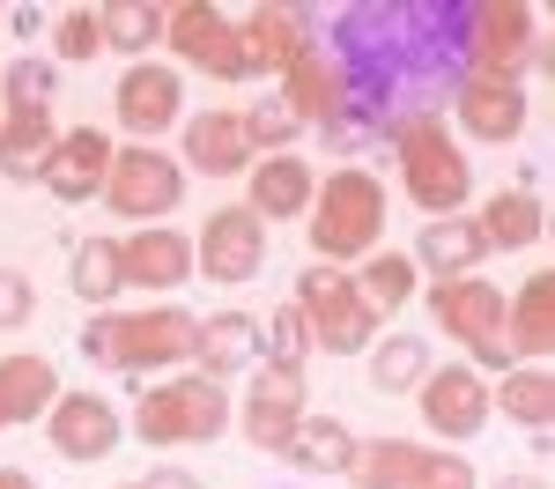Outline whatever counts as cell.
Masks as SVG:
<instances>
[{
    "mask_svg": "<svg viewBox=\"0 0 555 489\" xmlns=\"http://www.w3.org/2000/svg\"><path fill=\"white\" fill-rule=\"evenodd\" d=\"M0 104H52V67L44 60H15L0 75Z\"/></svg>",
    "mask_w": 555,
    "mask_h": 489,
    "instance_id": "cell-41",
    "label": "cell"
},
{
    "mask_svg": "<svg viewBox=\"0 0 555 489\" xmlns=\"http://www.w3.org/2000/svg\"><path fill=\"white\" fill-rule=\"evenodd\" d=\"M541 44V15L526 0H467L460 8V67L467 75H518Z\"/></svg>",
    "mask_w": 555,
    "mask_h": 489,
    "instance_id": "cell-8",
    "label": "cell"
},
{
    "mask_svg": "<svg viewBox=\"0 0 555 489\" xmlns=\"http://www.w3.org/2000/svg\"><path fill=\"white\" fill-rule=\"evenodd\" d=\"M311 193H319V178H311L304 156H259L245 171V208L259 222H297L311 208Z\"/></svg>",
    "mask_w": 555,
    "mask_h": 489,
    "instance_id": "cell-23",
    "label": "cell"
},
{
    "mask_svg": "<svg viewBox=\"0 0 555 489\" xmlns=\"http://www.w3.org/2000/svg\"><path fill=\"white\" fill-rule=\"evenodd\" d=\"M119 489H149V482H119Z\"/></svg>",
    "mask_w": 555,
    "mask_h": 489,
    "instance_id": "cell-45",
    "label": "cell"
},
{
    "mask_svg": "<svg viewBox=\"0 0 555 489\" xmlns=\"http://www.w3.org/2000/svg\"><path fill=\"white\" fill-rule=\"evenodd\" d=\"M385 141H392V156H400V185H408V201H415L429 222H437V216H467L474 164H467V149H452V127H444L437 112H408V119H392Z\"/></svg>",
    "mask_w": 555,
    "mask_h": 489,
    "instance_id": "cell-3",
    "label": "cell"
},
{
    "mask_svg": "<svg viewBox=\"0 0 555 489\" xmlns=\"http://www.w3.org/2000/svg\"><path fill=\"white\" fill-rule=\"evenodd\" d=\"M149 489H201V482H193L185 467H156V475H149Z\"/></svg>",
    "mask_w": 555,
    "mask_h": 489,
    "instance_id": "cell-42",
    "label": "cell"
},
{
    "mask_svg": "<svg viewBox=\"0 0 555 489\" xmlns=\"http://www.w3.org/2000/svg\"><path fill=\"white\" fill-rule=\"evenodd\" d=\"M164 44H171L185 67L215 75V82H253V75H245L237 23H230L215 0H164Z\"/></svg>",
    "mask_w": 555,
    "mask_h": 489,
    "instance_id": "cell-9",
    "label": "cell"
},
{
    "mask_svg": "<svg viewBox=\"0 0 555 489\" xmlns=\"http://www.w3.org/2000/svg\"><path fill=\"white\" fill-rule=\"evenodd\" d=\"M52 52H60V60H96V52H104V23H96V8H67V15L52 23Z\"/></svg>",
    "mask_w": 555,
    "mask_h": 489,
    "instance_id": "cell-38",
    "label": "cell"
},
{
    "mask_svg": "<svg viewBox=\"0 0 555 489\" xmlns=\"http://www.w3.org/2000/svg\"><path fill=\"white\" fill-rule=\"evenodd\" d=\"M119 430H127V415L112 408L104 394H60L52 408H44V438H52V452L60 460H75V467H89V460H112L119 452Z\"/></svg>",
    "mask_w": 555,
    "mask_h": 489,
    "instance_id": "cell-13",
    "label": "cell"
},
{
    "mask_svg": "<svg viewBox=\"0 0 555 489\" xmlns=\"http://www.w3.org/2000/svg\"><path fill=\"white\" fill-rule=\"evenodd\" d=\"M415 489H481L467 452H423V467H415Z\"/></svg>",
    "mask_w": 555,
    "mask_h": 489,
    "instance_id": "cell-39",
    "label": "cell"
},
{
    "mask_svg": "<svg viewBox=\"0 0 555 489\" xmlns=\"http://www.w3.org/2000/svg\"><path fill=\"white\" fill-rule=\"evenodd\" d=\"M415 400H423V423L437 430V438L467 445L481 423H489V378L474 371V363H429V378L415 386Z\"/></svg>",
    "mask_w": 555,
    "mask_h": 489,
    "instance_id": "cell-16",
    "label": "cell"
},
{
    "mask_svg": "<svg viewBox=\"0 0 555 489\" xmlns=\"http://www.w3.org/2000/svg\"><path fill=\"white\" fill-rule=\"evenodd\" d=\"M423 452L429 445H408V438H356V452H348V482L356 489H415Z\"/></svg>",
    "mask_w": 555,
    "mask_h": 489,
    "instance_id": "cell-30",
    "label": "cell"
},
{
    "mask_svg": "<svg viewBox=\"0 0 555 489\" xmlns=\"http://www.w3.org/2000/svg\"><path fill=\"white\" fill-rule=\"evenodd\" d=\"M348 282H356V297L378 311V319H392V311L408 305L415 289H423V267L408 260V253H371V260L348 267Z\"/></svg>",
    "mask_w": 555,
    "mask_h": 489,
    "instance_id": "cell-31",
    "label": "cell"
},
{
    "mask_svg": "<svg viewBox=\"0 0 555 489\" xmlns=\"http://www.w3.org/2000/svg\"><path fill=\"white\" fill-rule=\"evenodd\" d=\"M245 141H253V156H289V141H297V119H289V104L267 89V96H253L245 112Z\"/></svg>",
    "mask_w": 555,
    "mask_h": 489,
    "instance_id": "cell-36",
    "label": "cell"
},
{
    "mask_svg": "<svg viewBox=\"0 0 555 489\" xmlns=\"http://www.w3.org/2000/svg\"><path fill=\"white\" fill-rule=\"evenodd\" d=\"M178 149H185L178 171H201V178H245L259 164L237 112H193V119L178 127Z\"/></svg>",
    "mask_w": 555,
    "mask_h": 489,
    "instance_id": "cell-19",
    "label": "cell"
},
{
    "mask_svg": "<svg viewBox=\"0 0 555 489\" xmlns=\"http://www.w3.org/2000/svg\"><path fill=\"white\" fill-rule=\"evenodd\" d=\"M423 378H429V349L415 334H378L371 342V386L378 394H415Z\"/></svg>",
    "mask_w": 555,
    "mask_h": 489,
    "instance_id": "cell-34",
    "label": "cell"
},
{
    "mask_svg": "<svg viewBox=\"0 0 555 489\" xmlns=\"http://www.w3.org/2000/svg\"><path fill=\"white\" fill-rule=\"evenodd\" d=\"M82 356L104 371H127V378H156L193 363V311L178 305H149V311H96L82 326Z\"/></svg>",
    "mask_w": 555,
    "mask_h": 489,
    "instance_id": "cell-2",
    "label": "cell"
},
{
    "mask_svg": "<svg viewBox=\"0 0 555 489\" xmlns=\"http://www.w3.org/2000/svg\"><path fill=\"white\" fill-rule=\"evenodd\" d=\"M112 119L127 141H156V133L185 127V75L164 60H133L119 89H112Z\"/></svg>",
    "mask_w": 555,
    "mask_h": 489,
    "instance_id": "cell-11",
    "label": "cell"
},
{
    "mask_svg": "<svg viewBox=\"0 0 555 489\" xmlns=\"http://www.w3.org/2000/svg\"><path fill=\"white\" fill-rule=\"evenodd\" d=\"M0 489H38V482H30L23 467H0Z\"/></svg>",
    "mask_w": 555,
    "mask_h": 489,
    "instance_id": "cell-44",
    "label": "cell"
},
{
    "mask_svg": "<svg viewBox=\"0 0 555 489\" xmlns=\"http://www.w3.org/2000/svg\"><path fill=\"white\" fill-rule=\"evenodd\" d=\"M489 415H504V423H518V430L548 438V423H555V378H548V363H512L504 378H489Z\"/></svg>",
    "mask_w": 555,
    "mask_h": 489,
    "instance_id": "cell-27",
    "label": "cell"
},
{
    "mask_svg": "<svg viewBox=\"0 0 555 489\" xmlns=\"http://www.w3.org/2000/svg\"><path fill=\"white\" fill-rule=\"evenodd\" d=\"M415 267H429L437 282H460V274H481L489 267V237L474 230V216H437L423 222V237H415Z\"/></svg>",
    "mask_w": 555,
    "mask_h": 489,
    "instance_id": "cell-26",
    "label": "cell"
},
{
    "mask_svg": "<svg viewBox=\"0 0 555 489\" xmlns=\"http://www.w3.org/2000/svg\"><path fill=\"white\" fill-rule=\"evenodd\" d=\"M245 363H259V319L253 311H215V319H193V371L201 378H237Z\"/></svg>",
    "mask_w": 555,
    "mask_h": 489,
    "instance_id": "cell-24",
    "label": "cell"
},
{
    "mask_svg": "<svg viewBox=\"0 0 555 489\" xmlns=\"http://www.w3.org/2000/svg\"><path fill=\"white\" fill-rule=\"evenodd\" d=\"M230 415H237L245 445H259V452H289L297 423L311 415V386H304V371H289V363H267V356H259L253 394H245V408H230Z\"/></svg>",
    "mask_w": 555,
    "mask_h": 489,
    "instance_id": "cell-10",
    "label": "cell"
},
{
    "mask_svg": "<svg viewBox=\"0 0 555 489\" xmlns=\"http://www.w3.org/2000/svg\"><path fill=\"white\" fill-rule=\"evenodd\" d=\"M96 201H104L112 216H127L133 230H141V222H171V208L185 201V171H178L171 149H156V141H119Z\"/></svg>",
    "mask_w": 555,
    "mask_h": 489,
    "instance_id": "cell-7",
    "label": "cell"
},
{
    "mask_svg": "<svg viewBox=\"0 0 555 489\" xmlns=\"http://www.w3.org/2000/svg\"><path fill=\"white\" fill-rule=\"evenodd\" d=\"M452 112H460V127L474 141H489V149H512L518 133H526V82L518 75H460L452 82Z\"/></svg>",
    "mask_w": 555,
    "mask_h": 489,
    "instance_id": "cell-15",
    "label": "cell"
},
{
    "mask_svg": "<svg viewBox=\"0 0 555 489\" xmlns=\"http://www.w3.org/2000/svg\"><path fill=\"white\" fill-rule=\"evenodd\" d=\"M429 319L474 349V342H489V334H504V289L489 282V274H460V282H437L429 289Z\"/></svg>",
    "mask_w": 555,
    "mask_h": 489,
    "instance_id": "cell-20",
    "label": "cell"
},
{
    "mask_svg": "<svg viewBox=\"0 0 555 489\" xmlns=\"http://www.w3.org/2000/svg\"><path fill=\"white\" fill-rule=\"evenodd\" d=\"M67 282H75V297H82V305L104 311L119 289H127V274H119V237H82V245H75V274H67Z\"/></svg>",
    "mask_w": 555,
    "mask_h": 489,
    "instance_id": "cell-35",
    "label": "cell"
},
{
    "mask_svg": "<svg viewBox=\"0 0 555 489\" xmlns=\"http://www.w3.org/2000/svg\"><path fill=\"white\" fill-rule=\"evenodd\" d=\"M274 96H282V104H289V119H297V127H341L348 119V82H341V67H334V52H326V44L311 38L297 52V60H289V67H282V75H274Z\"/></svg>",
    "mask_w": 555,
    "mask_h": 489,
    "instance_id": "cell-14",
    "label": "cell"
},
{
    "mask_svg": "<svg viewBox=\"0 0 555 489\" xmlns=\"http://www.w3.org/2000/svg\"><path fill=\"white\" fill-rule=\"evenodd\" d=\"M119 274H127V289L171 297L178 282L193 274V237L171 230V222H141L133 237H119Z\"/></svg>",
    "mask_w": 555,
    "mask_h": 489,
    "instance_id": "cell-18",
    "label": "cell"
},
{
    "mask_svg": "<svg viewBox=\"0 0 555 489\" xmlns=\"http://www.w3.org/2000/svg\"><path fill=\"white\" fill-rule=\"evenodd\" d=\"M237 44H245V75H282L304 44H311V8H274V0H259L253 15L237 23Z\"/></svg>",
    "mask_w": 555,
    "mask_h": 489,
    "instance_id": "cell-21",
    "label": "cell"
},
{
    "mask_svg": "<svg viewBox=\"0 0 555 489\" xmlns=\"http://www.w3.org/2000/svg\"><path fill=\"white\" fill-rule=\"evenodd\" d=\"M304 222H311V253H319V267L371 260V253L385 245V185L371 171L341 164L334 178H319V193H311Z\"/></svg>",
    "mask_w": 555,
    "mask_h": 489,
    "instance_id": "cell-4",
    "label": "cell"
},
{
    "mask_svg": "<svg viewBox=\"0 0 555 489\" xmlns=\"http://www.w3.org/2000/svg\"><path fill=\"white\" fill-rule=\"evenodd\" d=\"M112 133L104 127H60V141H52V156H44V193L52 201H67V208H82V201H96L104 193V171H112Z\"/></svg>",
    "mask_w": 555,
    "mask_h": 489,
    "instance_id": "cell-17",
    "label": "cell"
},
{
    "mask_svg": "<svg viewBox=\"0 0 555 489\" xmlns=\"http://www.w3.org/2000/svg\"><path fill=\"white\" fill-rule=\"evenodd\" d=\"M52 400H60V371H52L44 356H30V349L0 356V430H23V423H38Z\"/></svg>",
    "mask_w": 555,
    "mask_h": 489,
    "instance_id": "cell-28",
    "label": "cell"
},
{
    "mask_svg": "<svg viewBox=\"0 0 555 489\" xmlns=\"http://www.w3.org/2000/svg\"><path fill=\"white\" fill-rule=\"evenodd\" d=\"M474 230L489 237V253H526V245H541V230H548V208H541V193H526V185H504V193H489V201L474 208Z\"/></svg>",
    "mask_w": 555,
    "mask_h": 489,
    "instance_id": "cell-29",
    "label": "cell"
},
{
    "mask_svg": "<svg viewBox=\"0 0 555 489\" xmlns=\"http://www.w3.org/2000/svg\"><path fill=\"white\" fill-rule=\"evenodd\" d=\"M30 319H38L30 274H23V267H0V334H15V326H30Z\"/></svg>",
    "mask_w": 555,
    "mask_h": 489,
    "instance_id": "cell-40",
    "label": "cell"
},
{
    "mask_svg": "<svg viewBox=\"0 0 555 489\" xmlns=\"http://www.w3.org/2000/svg\"><path fill=\"white\" fill-rule=\"evenodd\" d=\"M259 356H267V363H289V371H304V356H311V326H304L297 305H282L274 319H259Z\"/></svg>",
    "mask_w": 555,
    "mask_h": 489,
    "instance_id": "cell-37",
    "label": "cell"
},
{
    "mask_svg": "<svg viewBox=\"0 0 555 489\" xmlns=\"http://www.w3.org/2000/svg\"><path fill=\"white\" fill-rule=\"evenodd\" d=\"M96 23H104L112 52H127V67L133 60H156V44H164V0H104Z\"/></svg>",
    "mask_w": 555,
    "mask_h": 489,
    "instance_id": "cell-32",
    "label": "cell"
},
{
    "mask_svg": "<svg viewBox=\"0 0 555 489\" xmlns=\"http://www.w3.org/2000/svg\"><path fill=\"white\" fill-rule=\"evenodd\" d=\"M222 430H230V394L201 371H178L171 386H141V400H133L141 445H215Z\"/></svg>",
    "mask_w": 555,
    "mask_h": 489,
    "instance_id": "cell-5",
    "label": "cell"
},
{
    "mask_svg": "<svg viewBox=\"0 0 555 489\" xmlns=\"http://www.w3.org/2000/svg\"><path fill=\"white\" fill-rule=\"evenodd\" d=\"M334 67L348 82V112L392 127L408 112H423L415 96L452 89L460 67V8L444 0H371V8H341L334 15Z\"/></svg>",
    "mask_w": 555,
    "mask_h": 489,
    "instance_id": "cell-1",
    "label": "cell"
},
{
    "mask_svg": "<svg viewBox=\"0 0 555 489\" xmlns=\"http://www.w3.org/2000/svg\"><path fill=\"white\" fill-rule=\"evenodd\" d=\"M496 489H548V475H504Z\"/></svg>",
    "mask_w": 555,
    "mask_h": 489,
    "instance_id": "cell-43",
    "label": "cell"
},
{
    "mask_svg": "<svg viewBox=\"0 0 555 489\" xmlns=\"http://www.w3.org/2000/svg\"><path fill=\"white\" fill-rule=\"evenodd\" d=\"M259 267H267V222L237 201V208H215L201 222V237H193V274H208V282H253Z\"/></svg>",
    "mask_w": 555,
    "mask_h": 489,
    "instance_id": "cell-12",
    "label": "cell"
},
{
    "mask_svg": "<svg viewBox=\"0 0 555 489\" xmlns=\"http://www.w3.org/2000/svg\"><path fill=\"white\" fill-rule=\"evenodd\" d=\"M348 452H356V430H348L341 415H304L282 460L304 467V475H348Z\"/></svg>",
    "mask_w": 555,
    "mask_h": 489,
    "instance_id": "cell-33",
    "label": "cell"
},
{
    "mask_svg": "<svg viewBox=\"0 0 555 489\" xmlns=\"http://www.w3.org/2000/svg\"><path fill=\"white\" fill-rule=\"evenodd\" d=\"M297 311H304V326H311V349L319 356H371V342L385 334V319L356 297L348 267H304Z\"/></svg>",
    "mask_w": 555,
    "mask_h": 489,
    "instance_id": "cell-6",
    "label": "cell"
},
{
    "mask_svg": "<svg viewBox=\"0 0 555 489\" xmlns=\"http://www.w3.org/2000/svg\"><path fill=\"white\" fill-rule=\"evenodd\" d=\"M504 342H512V363H548L555 349V282L548 267H533L504 297Z\"/></svg>",
    "mask_w": 555,
    "mask_h": 489,
    "instance_id": "cell-22",
    "label": "cell"
},
{
    "mask_svg": "<svg viewBox=\"0 0 555 489\" xmlns=\"http://www.w3.org/2000/svg\"><path fill=\"white\" fill-rule=\"evenodd\" d=\"M52 104H0V178L15 185H38L44 178V156H52Z\"/></svg>",
    "mask_w": 555,
    "mask_h": 489,
    "instance_id": "cell-25",
    "label": "cell"
}]
</instances>
